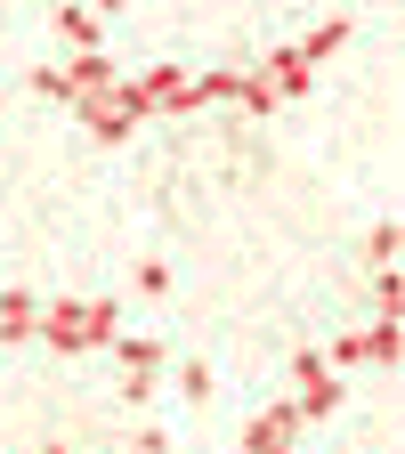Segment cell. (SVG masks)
<instances>
[{"mask_svg":"<svg viewBox=\"0 0 405 454\" xmlns=\"http://www.w3.org/2000/svg\"><path fill=\"white\" fill-rule=\"evenodd\" d=\"M74 114H82V130L97 138V146H122L138 122H146V98L130 90V82H105V90H90V98H74Z\"/></svg>","mask_w":405,"mask_h":454,"instance_id":"cell-1","label":"cell"},{"mask_svg":"<svg viewBox=\"0 0 405 454\" xmlns=\"http://www.w3.org/2000/svg\"><path fill=\"white\" fill-rule=\"evenodd\" d=\"M292 381H300V389H292L300 422H324V414L340 406V397H349V381H340V373L324 365V349H300V357H292Z\"/></svg>","mask_w":405,"mask_h":454,"instance_id":"cell-2","label":"cell"},{"mask_svg":"<svg viewBox=\"0 0 405 454\" xmlns=\"http://www.w3.org/2000/svg\"><path fill=\"white\" fill-rule=\"evenodd\" d=\"M105 357L122 365V397H130V406H146V397H154V373H162V340H154V333H113Z\"/></svg>","mask_w":405,"mask_h":454,"instance_id":"cell-3","label":"cell"},{"mask_svg":"<svg viewBox=\"0 0 405 454\" xmlns=\"http://www.w3.org/2000/svg\"><path fill=\"white\" fill-rule=\"evenodd\" d=\"M324 365H332V373H349V365H397V317H381V325H357V333H340L332 349H324Z\"/></svg>","mask_w":405,"mask_h":454,"instance_id":"cell-4","label":"cell"},{"mask_svg":"<svg viewBox=\"0 0 405 454\" xmlns=\"http://www.w3.org/2000/svg\"><path fill=\"white\" fill-rule=\"evenodd\" d=\"M300 430H308L300 406H292V397H276V406L244 430V454H300Z\"/></svg>","mask_w":405,"mask_h":454,"instance_id":"cell-5","label":"cell"},{"mask_svg":"<svg viewBox=\"0 0 405 454\" xmlns=\"http://www.w3.org/2000/svg\"><path fill=\"white\" fill-rule=\"evenodd\" d=\"M130 90L146 98V114H195V74L187 66H146Z\"/></svg>","mask_w":405,"mask_h":454,"instance_id":"cell-6","label":"cell"},{"mask_svg":"<svg viewBox=\"0 0 405 454\" xmlns=\"http://www.w3.org/2000/svg\"><path fill=\"white\" fill-rule=\"evenodd\" d=\"M260 82L276 90V106L284 98H308V82H316V66H308V57H300V41H284L276 57H268V66H260Z\"/></svg>","mask_w":405,"mask_h":454,"instance_id":"cell-7","label":"cell"},{"mask_svg":"<svg viewBox=\"0 0 405 454\" xmlns=\"http://www.w3.org/2000/svg\"><path fill=\"white\" fill-rule=\"evenodd\" d=\"M33 340H49L57 357H82V301H49L41 325H33Z\"/></svg>","mask_w":405,"mask_h":454,"instance_id":"cell-8","label":"cell"},{"mask_svg":"<svg viewBox=\"0 0 405 454\" xmlns=\"http://www.w3.org/2000/svg\"><path fill=\"white\" fill-rule=\"evenodd\" d=\"M57 74H66V90H74V98H90V90H105V82H122V74H113V57H105V49H74L66 66H57Z\"/></svg>","mask_w":405,"mask_h":454,"instance_id":"cell-9","label":"cell"},{"mask_svg":"<svg viewBox=\"0 0 405 454\" xmlns=\"http://www.w3.org/2000/svg\"><path fill=\"white\" fill-rule=\"evenodd\" d=\"M49 17H57V33H66L74 49H97V33H105V17L90 9V0H57V9H49Z\"/></svg>","mask_w":405,"mask_h":454,"instance_id":"cell-10","label":"cell"},{"mask_svg":"<svg viewBox=\"0 0 405 454\" xmlns=\"http://www.w3.org/2000/svg\"><path fill=\"white\" fill-rule=\"evenodd\" d=\"M113 333H122V301H82V349H113Z\"/></svg>","mask_w":405,"mask_h":454,"instance_id":"cell-11","label":"cell"},{"mask_svg":"<svg viewBox=\"0 0 405 454\" xmlns=\"http://www.w3.org/2000/svg\"><path fill=\"white\" fill-rule=\"evenodd\" d=\"M33 325H41L33 293H0V340H33Z\"/></svg>","mask_w":405,"mask_h":454,"instance_id":"cell-12","label":"cell"},{"mask_svg":"<svg viewBox=\"0 0 405 454\" xmlns=\"http://www.w3.org/2000/svg\"><path fill=\"white\" fill-rule=\"evenodd\" d=\"M340 41H349V17H324V25H316V33L300 41V57H308V66H324V57H332Z\"/></svg>","mask_w":405,"mask_h":454,"instance_id":"cell-13","label":"cell"},{"mask_svg":"<svg viewBox=\"0 0 405 454\" xmlns=\"http://www.w3.org/2000/svg\"><path fill=\"white\" fill-rule=\"evenodd\" d=\"M179 397H187V406H211V365H203V357L179 365Z\"/></svg>","mask_w":405,"mask_h":454,"instance_id":"cell-14","label":"cell"},{"mask_svg":"<svg viewBox=\"0 0 405 454\" xmlns=\"http://www.w3.org/2000/svg\"><path fill=\"white\" fill-rule=\"evenodd\" d=\"M25 90H33V98H57V106H74V90H66V74H57V66H33Z\"/></svg>","mask_w":405,"mask_h":454,"instance_id":"cell-15","label":"cell"},{"mask_svg":"<svg viewBox=\"0 0 405 454\" xmlns=\"http://www.w3.org/2000/svg\"><path fill=\"white\" fill-rule=\"evenodd\" d=\"M397 244H405V236H397V219H381V227H373V276L397 268Z\"/></svg>","mask_w":405,"mask_h":454,"instance_id":"cell-16","label":"cell"},{"mask_svg":"<svg viewBox=\"0 0 405 454\" xmlns=\"http://www.w3.org/2000/svg\"><path fill=\"white\" fill-rule=\"evenodd\" d=\"M138 293H154V301L170 293V260H138Z\"/></svg>","mask_w":405,"mask_h":454,"instance_id":"cell-17","label":"cell"},{"mask_svg":"<svg viewBox=\"0 0 405 454\" xmlns=\"http://www.w3.org/2000/svg\"><path fill=\"white\" fill-rule=\"evenodd\" d=\"M130 454H170V438H162V430H154V422H146V430H138V438H130Z\"/></svg>","mask_w":405,"mask_h":454,"instance_id":"cell-18","label":"cell"},{"mask_svg":"<svg viewBox=\"0 0 405 454\" xmlns=\"http://www.w3.org/2000/svg\"><path fill=\"white\" fill-rule=\"evenodd\" d=\"M41 454H66V446H41Z\"/></svg>","mask_w":405,"mask_h":454,"instance_id":"cell-19","label":"cell"}]
</instances>
